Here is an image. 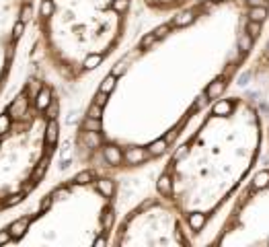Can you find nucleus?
<instances>
[{
	"mask_svg": "<svg viewBox=\"0 0 269 247\" xmlns=\"http://www.w3.org/2000/svg\"><path fill=\"white\" fill-rule=\"evenodd\" d=\"M27 107H29V101H27V97L25 95H19L14 99V101L10 103L8 107V113L12 115V118H23V115L27 113Z\"/></svg>",
	"mask_w": 269,
	"mask_h": 247,
	"instance_id": "nucleus-1",
	"label": "nucleus"
},
{
	"mask_svg": "<svg viewBox=\"0 0 269 247\" xmlns=\"http://www.w3.org/2000/svg\"><path fill=\"white\" fill-rule=\"evenodd\" d=\"M124 159L130 165H138V163H142L146 159V151H144V148H140V146H130V148H126Z\"/></svg>",
	"mask_w": 269,
	"mask_h": 247,
	"instance_id": "nucleus-2",
	"label": "nucleus"
},
{
	"mask_svg": "<svg viewBox=\"0 0 269 247\" xmlns=\"http://www.w3.org/2000/svg\"><path fill=\"white\" fill-rule=\"evenodd\" d=\"M103 157H105V161H107L109 165H120V163L124 161L122 148H117V146H113V144H109V146L103 148Z\"/></svg>",
	"mask_w": 269,
	"mask_h": 247,
	"instance_id": "nucleus-3",
	"label": "nucleus"
},
{
	"mask_svg": "<svg viewBox=\"0 0 269 247\" xmlns=\"http://www.w3.org/2000/svg\"><path fill=\"white\" fill-rule=\"evenodd\" d=\"M29 217H25V219H19V221H14L10 227H8V231H10V235H12V239H21L23 235H25V231H27V227H29Z\"/></svg>",
	"mask_w": 269,
	"mask_h": 247,
	"instance_id": "nucleus-4",
	"label": "nucleus"
},
{
	"mask_svg": "<svg viewBox=\"0 0 269 247\" xmlns=\"http://www.w3.org/2000/svg\"><path fill=\"white\" fill-rule=\"evenodd\" d=\"M58 130H60L58 122H56V120H49V124H47V128H45V142H47L49 146H54V144L58 142Z\"/></svg>",
	"mask_w": 269,
	"mask_h": 247,
	"instance_id": "nucleus-5",
	"label": "nucleus"
},
{
	"mask_svg": "<svg viewBox=\"0 0 269 247\" xmlns=\"http://www.w3.org/2000/svg\"><path fill=\"white\" fill-rule=\"evenodd\" d=\"M49 103H52V91H49L47 87H43L35 97V107L37 109H47Z\"/></svg>",
	"mask_w": 269,
	"mask_h": 247,
	"instance_id": "nucleus-6",
	"label": "nucleus"
},
{
	"mask_svg": "<svg viewBox=\"0 0 269 247\" xmlns=\"http://www.w3.org/2000/svg\"><path fill=\"white\" fill-rule=\"evenodd\" d=\"M97 190L103 194L105 198H111L113 192H115V181L113 179H99L97 181Z\"/></svg>",
	"mask_w": 269,
	"mask_h": 247,
	"instance_id": "nucleus-7",
	"label": "nucleus"
},
{
	"mask_svg": "<svg viewBox=\"0 0 269 247\" xmlns=\"http://www.w3.org/2000/svg\"><path fill=\"white\" fill-rule=\"evenodd\" d=\"M166 146H169V142H166L164 138H160V140H154L152 144L148 146V153H150V155H154V157H158V155H162V153L166 151Z\"/></svg>",
	"mask_w": 269,
	"mask_h": 247,
	"instance_id": "nucleus-8",
	"label": "nucleus"
},
{
	"mask_svg": "<svg viewBox=\"0 0 269 247\" xmlns=\"http://www.w3.org/2000/svg\"><path fill=\"white\" fill-rule=\"evenodd\" d=\"M115 85H117V76L111 72L103 82H101V89H99V91H103V93H107V95H109V93L115 89Z\"/></svg>",
	"mask_w": 269,
	"mask_h": 247,
	"instance_id": "nucleus-9",
	"label": "nucleus"
},
{
	"mask_svg": "<svg viewBox=\"0 0 269 247\" xmlns=\"http://www.w3.org/2000/svg\"><path fill=\"white\" fill-rule=\"evenodd\" d=\"M82 128H85V132H101V118H91L89 115Z\"/></svg>",
	"mask_w": 269,
	"mask_h": 247,
	"instance_id": "nucleus-10",
	"label": "nucleus"
},
{
	"mask_svg": "<svg viewBox=\"0 0 269 247\" xmlns=\"http://www.w3.org/2000/svg\"><path fill=\"white\" fill-rule=\"evenodd\" d=\"M93 171H80V173H76V177H74V184H78V186H85V184H91L93 181Z\"/></svg>",
	"mask_w": 269,
	"mask_h": 247,
	"instance_id": "nucleus-11",
	"label": "nucleus"
},
{
	"mask_svg": "<svg viewBox=\"0 0 269 247\" xmlns=\"http://www.w3.org/2000/svg\"><path fill=\"white\" fill-rule=\"evenodd\" d=\"M101 60H103V56H101V54H91V56L85 60V68H87V70L97 68V66L101 64Z\"/></svg>",
	"mask_w": 269,
	"mask_h": 247,
	"instance_id": "nucleus-12",
	"label": "nucleus"
},
{
	"mask_svg": "<svg viewBox=\"0 0 269 247\" xmlns=\"http://www.w3.org/2000/svg\"><path fill=\"white\" fill-rule=\"evenodd\" d=\"M54 8H56V6H54V0H43L39 12H41V16H45V19H47V16L54 14Z\"/></svg>",
	"mask_w": 269,
	"mask_h": 247,
	"instance_id": "nucleus-13",
	"label": "nucleus"
},
{
	"mask_svg": "<svg viewBox=\"0 0 269 247\" xmlns=\"http://www.w3.org/2000/svg\"><path fill=\"white\" fill-rule=\"evenodd\" d=\"M111 223H113V210H111V208H105L103 214H101V227H103V229H109Z\"/></svg>",
	"mask_w": 269,
	"mask_h": 247,
	"instance_id": "nucleus-14",
	"label": "nucleus"
},
{
	"mask_svg": "<svg viewBox=\"0 0 269 247\" xmlns=\"http://www.w3.org/2000/svg\"><path fill=\"white\" fill-rule=\"evenodd\" d=\"M85 142L89 148H95L99 142H101V136H99V132H87L85 134Z\"/></svg>",
	"mask_w": 269,
	"mask_h": 247,
	"instance_id": "nucleus-15",
	"label": "nucleus"
},
{
	"mask_svg": "<svg viewBox=\"0 0 269 247\" xmlns=\"http://www.w3.org/2000/svg\"><path fill=\"white\" fill-rule=\"evenodd\" d=\"M10 113H2L0 115V134H6V132L10 130Z\"/></svg>",
	"mask_w": 269,
	"mask_h": 247,
	"instance_id": "nucleus-16",
	"label": "nucleus"
},
{
	"mask_svg": "<svg viewBox=\"0 0 269 247\" xmlns=\"http://www.w3.org/2000/svg\"><path fill=\"white\" fill-rule=\"evenodd\" d=\"M111 8H113L115 12H126V10L130 8V0H113Z\"/></svg>",
	"mask_w": 269,
	"mask_h": 247,
	"instance_id": "nucleus-17",
	"label": "nucleus"
},
{
	"mask_svg": "<svg viewBox=\"0 0 269 247\" xmlns=\"http://www.w3.org/2000/svg\"><path fill=\"white\" fill-rule=\"evenodd\" d=\"M47 165H49V161L47 159H41L39 161V165H37V169H35V173H33V179H41L43 177V173H45V169H47Z\"/></svg>",
	"mask_w": 269,
	"mask_h": 247,
	"instance_id": "nucleus-18",
	"label": "nucleus"
},
{
	"mask_svg": "<svg viewBox=\"0 0 269 247\" xmlns=\"http://www.w3.org/2000/svg\"><path fill=\"white\" fill-rule=\"evenodd\" d=\"M58 107H60L58 101H56V99H52V103H49L47 109H45V113H47L49 120H56V118H58Z\"/></svg>",
	"mask_w": 269,
	"mask_h": 247,
	"instance_id": "nucleus-19",
	"label": "nucleus"
},
{
	"mask_svg": "<svg viewBox=\"0 0 269 247\" xmlns=\"http://www.w3.org/2000/svg\"><path fill=\"white\" fill-rule=\"evenodd\" d=\"M31 14H33L31 4H23V8H21V16H19V19H21L23 23H29V21H31Z\"/></svg>",
	"mask_w": 269,
	"mask_h": 247,
	"instance_id": "nucleus-20",
	"label": "nucleus"
},
{
	"mask_svg": "<svg viewBox=\"0 0 269 247\" xmlns=\"http://www.w3.org/2000/svg\"><path fill=\"white\" fill-rule=\"evenodd\" d=\"M23 198H25L23 194H12V196H8V198H6V200H4L2 204H4V206H14V204L23 202Z\"/></svg>",
	"mask_w": 269,
	"mask_h": 247,
	"instance_id": "nucleus-21",
	"label": "nucleus"
},
{
	"mask_svg": "<svg viewBox=\"0 0 269 247\" xmlns=\"http://www.w3.org/2000/svg\"><path fill=\"white\" fill-rule=\"evenodd\" d=\"M23 31H25V23L19 19V21L14 23V27H12V37H14V39H19V37L23 35Z\"/></svg>",
	"mask_w": 269,
	"mask_h": 247,
	"instance_id": "nucleus-22",
	"label": "nucleus"
},
{
	"mask_svg": "<svg viewBox=\"0 0 269 247\" xmlns=\"http://www.w3.org/2000/svg\"><path fill=\"white\" fill-rule=\"evenodd\" d=\"M52 204H54V196H45L41 200V204H39V212L49 210V208H52Z\"/></svg>",
	"mask_w": 269,
	"mask_h": 247,
	"instance_id": "nucleus-23",
	"label": "nucleus"
},
{
	"mask_svg": "<svg viewBox=\"0 0 269 247\" xmlns=\"http://www.w3.org/2000/svg\"><path fill=\"white\" fill-rule=\"evenodd\" d=\"M95 103H97L99 107H105V103H107V93H103V91H99V95L95 97Z\"/></svg>",
	"mask_w": 269,
	"mask_h": 247,
	"instance_id": "nucleus-24",
	"label": "nucleus"
},
{
	"mask_svg": "<svg viewBox=\"0 0 269 247\" xmlns=\"http://www.w3.org/2000/svg\"><path fill=\"white\" fill-rule=\"evenodd\" d=\"M52 196H54V200H64V198H68V190H66V188H58Z\"/></svg>",
	"mask_w": 269,
	"mask_h": 247,
	"instance_id": "nucleus-25",
	"label": "nucleus"
},
{
	"mask_svg": "<svg viewBox=\"0 0 269 247\" xmlns=\"http://www.w3.org/2000/svg\"><path fill=\"white\" fill-rule=\"evenodd\" d=\"M10 239H12L10 231H0V245H6Z\"/></svg>",
	"mask_w": 269,
	"mask_h": 247,
	"instance_id": "nucleus-26",
	"label": "nucleus"
},
{
	"mask_svg": "<svg viewBox=\"0 0 269 247\" xmlns=\"http://www.w3.org/2000/svg\"><path fill=\"white\" fill-rule=\"evenodd\" d=\"M101 109H103V107H99V105L95 103V105H91L89 115H91V118H101Z\"/></svg>",
	"mask_w": 269,
	"mask_h": 247,
	"instance_id": "nucleus-27",
	"label": "nucleus"
},
{
	"mask_svg": "<svg viewBox=\"0 0 269 247\" xmlns=\"http://www.w3.org/2000/svg\"><path fill=\"white\" fill-rule=\"evenodd\" d=\"M105 243H107V241H105L103 237H99V239H95V247H103Z\"/></svg>",
	"mask_w": 269,
	"mask_h": 247,
	"instance_id": "nucleus-28",
	"label": "nucleus"
},
{
	"mask_svg": "<svg viewBox=\"0 0 269 247\" xmlns=\"http://www.w3.org/2000/svg\"><path fill=\"white\" fill-rule=\"evenodd\" d=\"M12 58V47H6V60Z\"/></svg>",
	"mask_w": 269,
	"mask_h": 247,
	"instance_id": "nucleus-29",
	"label": "nucleus"
}]
</instances>
